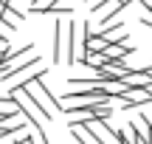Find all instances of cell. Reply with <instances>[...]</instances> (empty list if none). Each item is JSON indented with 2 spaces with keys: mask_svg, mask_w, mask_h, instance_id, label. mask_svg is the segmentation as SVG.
Returning <instances> with one entry per match:
<instances>
[{
  "mask_svg": "<svg viewBox=\"0 0 152 144\" xmlns=\"http://www.w3.org/2000/svg\"><path fill=\"white\" fill-rule=\"evenodd\" d=\"M62 113H68V116H102V119H110L113 116V99L110 96L85 99V102H76L73 107H62Z\"/></svg>",
  "mask_w": 152,
  "mask_h": 144,
  "instance_id": "obj_1",
  "label": "cell"
},
{
  "mask_svg": "<svg viewBox=\"0 0 152 144\" xmlns=\"http://www.w3.org/2000/svg\"><path fill=\"white\" fill-rule=\"evenodd\" d=\"M65 60V20H56L54 26V62Z\"/></svg>",
  "mask_w": 152,
  "mask_h": 144,
  "instance_id": "obj_2",
  "label": "cell"
},
{
  "mask_svg": "<svg viewBox=\"0 0 152 144\" xmlns=\"http://www.w3.org/2000/svg\"><path fill=\"white\" fill-rule=\"evenodd\" d=\"M28 127V122H14V124H3V127H0V139H6V136H17V130H26Z\"/></svg>",
  "mask_w": 152,
  "mask_h": 144,
  "instance_id": "obj_3",
  "label": "cell"
},
{
  "mask_svg": "<svg viewBox=\"0 0 152 144\" xmlns=\"http://www.w3.org/2000/svg\"><path fill=\"white\" fill-rule=\"evenodd\" d=\"M71 136H73V141H76V144H93L85 133H82V127H76V124H71Z\"/></svg>",
  "mask_w": 152,
  "mask_h": 144,
  "instance_id": "obj_4",
  "label": "cell"
},
{
  "mask_svg": "<svg viewBox=\"0 0 152 144\" xmlns=\"http://www.w3.org/2000/svg\"><path fill=\"white\" fill-rule=\"evenodd\" d=\"M31 3H34V0H31Z\"/></svg>",
  "mask_w": 152,
  "mask_h": 144,
  "instance_id": "obj_5",
  "label": "cell"
}]
</instances>
